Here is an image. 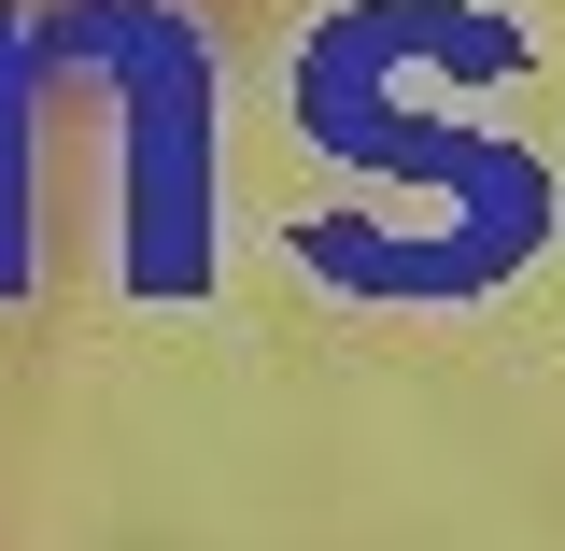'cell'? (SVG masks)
<instances>
[{"label":"cell","instance_id":"6da1fadb","mask_svg":"<svg viewBox=\"0 0 565 551\" xmlns=\"http://www.w3.org/2000/svg\"><path fill=\"white\" fill-rule=\"evenodd\" d=\"M297 156L340 184L297 226L311 283L367 311L494 297L565 212L523 128V29L494 0H326L297 29Z\"/></svg>","mask_w":565,"mask_h":551},{"label":"cell","instance_id":"7a4b0ae2","mask_svg":"<svg viewBox=\"0 0 565 551\" xmlns=\"http://www.w3.org/2000/svg\"><path fill=\"white\" fill-rule=\"evenodd\" d=\"M43 71L99 99V212H114V297L199 311L226 283V57L184 0H71Z\"/></svg>","mask_w":565,"mask_h":551},{"label":"cell","instance_id":"3957f363","mask_svg":"<svg viewBox=\"0 0 565 551\" xmlns=\"http://www.w3.org/2000/svg\"><path fill=\"white\" fill-rule=\"evenodd\" d=\"M43 269V43L0 14V297Z\"/></svg>","mask_w":565,"mask_h":551}]
</instances>
